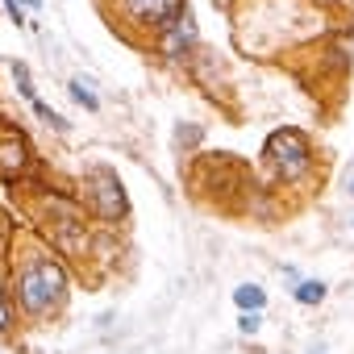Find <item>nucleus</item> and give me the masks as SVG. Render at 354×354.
Instances as JSON below:
<instances>
[{"mask_svg":"<svg viewBox=\"0 0 354 354\" xmlns=\"http://www.w3.org/2000/svg\"><path fill=\"white\" fill-rule=\"evenodd\" d=\"M188 5L192 0H100V13L121 38H129L133 46L146 50V42L158 30H167Z\"/></svg>","mask_w":354,"mask_h":354,"instance_id":"obj_5","label":"nucleus"},{"mask_svg":"<svg viewBox=\"0 0 354 354\" xmlns=\"http://www.w3.org/2000/svg\"><path fill=\"white\" fill-rule=\"evenodd\" d=\"M304 354H333V350H329L325 342H308V346H304Z\"/></svg>","mask_w":354,"mask_h":354,"instance_id":"obj_20","label":"nucleus"},{"mask_svg":"<svg viewBox=\"0 0 354 354\" xmlns=\"http://www.w3.org/2000/svg\"><path fill=\"white\" fill-rule=\"evenodd\" d=\"M0 354H9V350H5V346H0Z\"/></svg>","mask_w":354,"mask_h":354,"instance_id":"obj_22","label":"nucleus"},{"mask_svg":"<svg viewBox=\"0 0 354 354\" xmlns=\"http://www.w3.org/2000/svg\"><path fill=\"white\" fill-rule=\"evenodd\" d=\"M5 71H9V80H13V92H17V100H38L42 92H38V84H34V71H30V63L26 59H5Z\"/></svg>","mask_w":354,"mask_h":354,"instance_id":"obj_10","label":"nucleus"},{"mask_svg":"<svg viewBox=\"0 0 354 354\" xmlns=\"http://www.w3.org/2000/svg\"><path fill=\"white\" fill-rule=\"evenodd\" d=\"M67 96H71V104H80V109L92 113V117L104 109V100H100V92H96V84H92L88 75H71V80H67Z\"/></svg>","mask_w":354,"mask_h":354,"instance_id":"obj_11","label":"nucleus"},{"mask_svg":"<svg viewBox=\"0 0 354 354\" xmlns=\"http://www.w3.org/2000/svg\"><path fill=\"white\" fill-rule=\"evenodd\" d=\"M0 9L9 13V21H13L17 30H26V26H30V17H26V5H21V0H0Z\"/></svg>","mask_w":354,"mask_h":354,"instance_id":"obj_16","label":"nucleus"},{"mask_svg":"<svg viewBox=\"0 0 354 354\" xmlns=\"http://www.w3.org/2000/svg\"><path fill=\"white\" fill-rule=\"evenodd\" d=\"M201 146H205V125L180 121V125L171 129V150H175V158H196Z\"/></svg>","mask_w":354,"mask_h":354,"instance_id":"obj_9","label":"nucleus"},{"mask_svg":"<svg viewBox=\"0 0 354 354\" xmlns=\"http://www.w3.org/2000/svg\"><path fill=\"white\" fill-rule=\"evenodd\" d=\"M259 180L267 184V192L308 188V184L321 180V158H317V146H313L308 129H300V125H275L263 138Z\"/></svg>","mask_w":354,"mask_h":354,"instance_id":"obj_3","label":"nucleus"},{"mask_svg":"<svg viewBox=\"0 0 354 354\" xmlns=\"http://www.w3.org/2000/svg\"><path fill=\"white\" fill-rule=\"evenodd\" d=\"M0 271L9 279L13 304L30 329H50L63 321L71 296H75V271L59 250L46 246V238L34 225H17L5 254H0Z\"/></svg>","mask_w":354,"mask_h":354,"instance_id":"obj_1","label":"nucleus"},{"mask_svg":"<svg viewBox=\"0 0 354 354\" xmlns=\"http://www.w3.org/2000/svg\"><path fill=\"white\" fill-rule=\"evenodd\" d=\"M238 333L242 337H259L263 333V313H238Z\"/></svg>","mask_w":354,"mask_h":354,"instance_id":"obj_15","label":"nucleus"},{"mask_svg":"<svg viewBox=\"0 0 354 354\" xmlns=\"http://www.w3.org/2000/svg\"><path fill=\"white\" fill-rule=\"evenodd\" d=\"M350 230H354V217H350Z\"/></svg>","mask_w":354,"mask_h":354,"instance_id":"obj_23","label":"nucleus"},{"mask_svg":"<svg viewBox=\"0 0 354 354\" xmlns=\"http://www.w3.org/2000/svg\"><path fill=\"white\" fill-rule=\"evenodd\" d=\"M325 300H329V283H325V279L300 275V279L292 283V304H300V308H321Z\"/></svg>","mask_w":354,"mask_h":354,"instance_id":"obj_12","label":"nucleus"},{"mask_svg":"<svg viewBox=\"0 0 354 354\" xmlns=\"http://www.w3.org/2000/svg\"><path fill=\"white\" fill-rule=\"evenodd\" d=\"M30 113H34V117H38V121L46 125V129H55L59 138H67V133H71V121H67V117H63V113H59L55 104H46L42 96H38V100H30Z\"/></svg>","mask_w":354,"mask_h":354,"instance_id":"obj_14","label":"nucleus"},{"mask_svg":"<svg viewBox=\"0 0 354 354\" xmlns=\"http://www.w3.org/2000/svg\"><path fill=\"white\" fill-rule=\"evenodd\" d=\"M21 313H17V304H13V292H9V279H5V271H0V346H13L17 342V333H21Z\"/></svg>","mask_w":354,"mask_h":354,"instance_id":"obj_8","label":"nucleus"},{"mask_svg":"<svg viewBox=\"0 0 354 354\" xmlns=\"http://www.w3.org/2000/svg\"><path fill=\"white\" fill-rule=\"evenodd\" d=\"M342 192H346V196L354 201V167H350V175H346V188H342Z\"/></svg>","mask_w":354,"mask_h":354,"instance_id":"obj_21","label":"nucleus"},{"mask_svg":"<svg viewBox=\"0 0 354 354\" xmlns=\"http://www.w3.org/2000/svg\"><path fill=\"white\" fill-rule=\"evenodd\" d=\"M230 300H234V308L238 313H267V288L263 283H254V279H246V283H238L234 292H230Z\"/></svg>","mask_w":354,"mask_h":354,"instance_id":"obj_13","label":"nucleus"},{"mask_svg":"<svg viewBox=\"0 0 354 354\" xmlns=\"http://www.w3.org/2000/svg\"><path fill=\"white\" fill-rule=\"evenodd\" d=\"M21 5L34 13V17H42V9H46V0H21Z\"/></svg>","mask_w":354,"mask_h":354,"instance_id":"obj_19","label":"nucleus"},{"mask_svg":"<svg viewBox=\"0 0 354 354\" xmlns=\"http://www.w3.org/2000/svg\"><path fill=\"white\" fill-rule=\"evenodd\" d=\"M201 50V21H196V9L188 5L180 17H175L167 30H158L150 42H146V55L171 71H184L192 63V55Z\"/></svg>","mask_w":354,"mask_h":354,"instance_id":"obj_7","label":"nucleus"},{"mask_svg":"<svg viewBox=\"0 0 354 354\" xmlns=\"http://www.w3.org/2000/svg\"><path fill=\"white\" fill-rule=\"evenodd\" d=\"M71 192L80 196V205L88 209V217L100 225V230H125L129 217H133V205H129V192H125V180L121 171L104 158H88L75 175Z\"/></svg>","mask_w":354,"mask_h":354,"instance_id":"obj_4","label":"nucleus"},{"mask_svg":"<svg viewBox=\"0 0 354 354\" xmlns=\"http://www.w3.org/2000/svg\"><path fill=\"white\" fill-rule=\"evenodd\" d=\"M279 275H283L288 283H296V279H300V267H296V263H279Z\"/></svg>","mask_w":354,"mask_h":354,"instance_id":"obj_18","label":"nucleus"},{"mask_svg":"<svg viewBox=\"0 0 354 354\" xmlns=\"http://www.w3.org/2000/svg\"><path fill=\"white\" fill-rule=\"evenodd\" d=\"M30 209V225L46 238L50 250H59V259H67V267L75 271L80 283L92 279V271L100 267V225L88 217V209L80 205V196L63 184H55L50 175L30 188L17 192Z\"/></svg>","mask_w":354,"mask_h":354,"instance_id":"obj_2","label":"nucleus"},{"mask_svg":"<svg viewBox=\"0 0 354 354\" xmlns=\"http://www.w3.org/2000/svg\"><path fill=\"white\" fill-rule=\"evenodd\" d=\"M317 9H325V13H350L354 9V0H313Z\"/></svg>","mask_w":354,"mask_h":354,"instance_id":"obj_17","label":"nucleus"},{"mask_svg":"<svg viewBox=\"0 0 354 354\" xmlns=\"http://www.w3.org/2000/svg\"><path fill=\"white\" fill-rule=\"evenodd\" d=\"M46 180V162L30 138V129L9 117V113H0V192H21L30 184Z\"/></svg>","mask_w":354,"mask_h":354,"instance_id":"obj_6","label":"nucleus"}]
</instances>
